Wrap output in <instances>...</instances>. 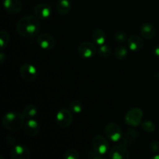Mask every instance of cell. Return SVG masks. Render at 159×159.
Returning a JSON list of instances; mask_svg holds the SVG:
<instances>
[{
	"label": "cell",
	"instance_id": "1",
	"mask_svg": "<svg viewBox=\"0 0 159 159\" xmlns=\"http://www.w3.org/2000/svg\"><path fill=\"white\" fill-rule=\"evenodd\" d=\"M16 29L19 35L21 37L31 38L40 32V23L36 16L26 15L18 20Z\"/></svg>",
	"mask_w": 159,
	"mask_h": 159
},
{
	"label": "cell",
	"instance_id": "2",
	"mask_svg": "<svg viewBox=\"0 0 159 159\" xmlns=\"http://www.w3.org/2000/svg\"><path fill=\"white\" fill-rule=\"evenodd\" d=\"M25 117L23 113L12 111L6 113L2 120V124L6 130L16 131L21 129L24 124Z\"/></svg>",
	"mask_w": 159,
	"mask_h": 159
},
{
	"label": "cell",
	"instance_id": "3",
	"mask_svg": "<svg viewBox=\"0 0 159 159\" xmlns=\"http://www.w3.org/2000/svg\"><path fill=\"white\" fill-rule=\"evenodd\" d=\"M144 116L142 110L139 107H134L129 110L124 116L125 123L128 126L136 127L142 124V119Z\"/></svg>",
	"mask_w": 159,
	"mask_h": 159
},
{
	"label": "cell",
	"instance_id": "4",
	"mask_svg": "<svg viewBox=\"0 0 159 159\" xmlns=\"http://www.w3.org/2000/svg\"><path fill=\"white\" fill-rule=\"evenodd\" d=\"M106 137L113 142L120 141L123 138V131L121 127L116 123H109L104 129Z\"/></svg>",
	"mask_w": 159,
	"mask_h": 159
},
{
	"label": "cell",
	"instance_id": "5",
	"mask_svg": "<svg viewBox=\"0 0 159 159\" xmlns=\"http://www.w3.org/2000/svg\"><path fill=\"white\" fill-rule=\"evenodd\" d=\"M56 123L61 128H67L73 121L72 112L67 108H62L56 114Z\"/></svg>",
	"mask_w": 159,
	"mask_h": 159
},
{
	"label": "cell",
	"instance_id": "6",
	"mask_svg": "<svg viewBox=\"0 0 159 159\" xmlns=\"http://www.w3.org/2000/svg\"><path fill=\"white\" fill-rule=\"evenodd\" d=\"M92 148H93V150H94L96 152L103 155L108 152L110 149V144L105 137L96 134L93 137L92 140Z\"/></svg>",
	"mask_w": 159,
	"mask_h": 159
},
{
	"label": "cell",
	"instance_id": "7",
	"mask_svg": "<svg viewBox=\"0 0 159 159\" xmlns=\"http://www.w3.org/2000/svg\"><path fill=\"white\" fill-rule=\"evenodd\" d=\"M96 47L95 43L90 41H84L79 44L78 53L82 58L90 59L94 57L96 54Z\"/></svg>",
	"mask_w": 159,
	"mask_h": 159
},
{
	"label": "cell",
	"instance_id": "8",
	"mask_svg": "<svg viewBox=\"0 0 159 159\" xmlns=\"http://www.w3.org/2000/svg\"><path fill=\"white\" fill-rule=\"evenodd\" d=\"M20 76L26 82H33L37 77V69L34 65L29 63H25L20 68Z\"/></svg>",
	"mask_w": 159,
	"mask_h": 159
},
{
	"label": "cell",
	"instance_id": "9",
	"mask_svg": "<svg viewBox=\"0 0 159 159\" xmlns=\"http://www.w3.org/2000/svg\"><path fill=\"white\" fill-rule=\"evenodd\" d=\"M109 156L111 159H129L130 155L127 146L120 143L112 147L110 150Z\"/></svg>",
	"mask_w": 159,
	"mask_h": 159
},
{
	"label": "cell",
	"instance_id": "10",
	"mask_svg": "<svg viewBox=\"0 0 159 159\" xmlns=\"http://www.w3.org/2000/svg\"><path fill=\"white\" fill-rule=\"evenodd\" d=\"M37 43L40 48L43 50H51L55 47L56 40L52 35L49 34H42L38 35Z\"/></svg>",
	"mask_w": 159,
	"mask_h": 159
},
{
	"label": "cell",
	"instance_id": "11",
	"mask_svg": "<svg viewBox=\"0 0 159 159\" xmlns=\"http://www.w3.org/2000/svg\"><path fill=\"white\" fill-rule=\"evenodd\" d=\"M10 157L12 159H29L30 158V152L26 146L15 144L11 148Z\"/></svg>",
	"mask_w": 159,
	"mask_h": 159
},
{
	"label": "cell",
	"instance_id": "12",
	"mask_svg": "<svg viewBox=\"0 0 159 159\" xmlns=\"http://www.w3.org/2000/svg\"><path fill=\"white\" fill-rule=\"evenodd\" d=\"M23 130L27 136L34 138L39 134L40 131V125L35 119H29L23 124Z\"/></svg>",
	"mask_w": 159,
	"mask_h": 159
},
{
	"label": "cell",
	"instance_id": "13",
	"mask_svg": "<svg viewBox=\"0 0 159 159\" xmlns=\"http://www.w3.org/2000/svg\"><path fill=\"white\" fill-rule=\"evenodd\" d=\"M34 15L40 20H46L51 16L52 9L47 3H39L34 7Z\"/></svg>",
	"mask_w": 159,
	"mask_h": 159
},
{
	"label": "cell",
	"instance_id": "14",
	"mask_svg": "<svg viewBox=\"0 0 159 159\" xmlns=\"http://www.w3.org/2000/svg\"><path fill=\"white\" fill-rule=\"evenodd\" d=\"M3 6L6 12L9 14L19 13L23 8V5L20 0H4Z\"/></svg>",
	"mask_w": 159,
	"mask_h": 159
},
{
	"label": "cell",
	"instance_id": "15",
	"mask_svg": "<svg viewBox=\"0 0 159 159\" xmlns=\"http://www.w3.org/2000/svg\"><path fill=\"white\" fill-rule=\"evenodd\" d=\"M127 47L130 51H134V52H137L139 51L144 48V41L143 39L138 35H134L130 36L128 39H127Z\"/></svg>",
	"mask_w": 159,
	"mask_h": 159
},
{
	"label": "cell",
	"instance_id": "16",
	"mask_svg": "<svg viewBox=\"0 0 159 159\" xmlns=\"http://www.w3.org/2000/svg\"><path fill=\"white\" fill-rule=\"evenodd\" d=\"M140 33H141V35L144 39H146V40H152V38L155 37L156 30H155V26L152 23L146 22V23L141 24V28H140Z\"/></svg>",
	"mask_w": 159,
	"mask_h": 159
},
{
	"label": "cell",
	"instance_id": "17",
	"mask_svg": "<svg viewBox=\"0 0 159 159\" xmlns=\"http://www.w3.org/2000/svg\"><path fill=\"white\" fill-rule=\"evenodd\" d=\"M139 132L137 130H135V129H129L127 131V133L124 135H123L122 139L120 140V143H122V144H124L126 146L130 145V144H132L134 142L136 141V140L139 137Z\"/></svg>",
	"mask_w": 159,
	"mask_h": 159
},
{
	"label": "cell",
	"instance_id": "18",
	"mask_svg": "<svg viewBox=\"0 0 159 159\" xmlns=\"http://www.w3.org/2000/svg\"><path fill=\"white\" fill-rule=\"evenodd\" d=\"M56 9L60 15H67L71 9V2L70 0H57L56 3Z\"/></svg>",
	"mask_w": 159,
	"mask_h": 159
},
{
	"label": "cell",
	"instance_id": "19",
	"mask_svg": "<svg viewBox=\"0 0 159 159\" xmlns=\"http://www.w3.org/2000/svg\"><path fill=\"white\" fill-rule=\"evenodd\" d=\"M92 40L99 46L104 44L107 40L106 33L102 29H96L92 34Z\"/></svg>",
	"mask_w": 159,
	"mask_h": 159
},
{
	"label": "cell",
	"instance_id": "20",
	"mask_svg": "<svg viewBox=\"0 0 159 159\" xmlns=\"http://www.w3.org/2000/svg\"><path fill=\"white\" fill-rule=\"evenodd\" d=\"M22 113H23L25 119H34L37 115V109L33 104H29L24 107Z\"/></svg>",
	"mask_w": 159,
	"mask_h": 159
},
{
	"label": "cell",
	"instance_id": "21",
	"mask_svg": "<svg viewBox=\"0 0 159 159\" xmlns=\"http://www.w3.org/2000/svg\"><path fill=\"white\" fill-rule=\"evenodd\" d=\"M113 54H114V56L116 59L122 61L127 57V54H128V51L124 45L120 44L116 47L114 51H113Z\"/></svg>",
	"mask_w": 159,
	"mask_h": 159
},
{
	"label": "cell",
	"instance_id": "22",
	"mask_svg": "<svg viewBox=\"0 0 159 159\" xmlns=\"http://www.w3.org/2000/svg\"><path fill=\"white\" fill-rule=\"evenodd\" d=\"M9 41H10V36H9V33L6 30H2L0 31V46H1V50L7 48Z\"/></svg>",
	"mask_w": 159,
	"mask_h": 159
},
{
	"label": "cell",
	"instance_id": "23",
	"mask_svg": "<svg viewBox=\"0 0 159 159\" xmlns=\"http://www.w3.org/2000/svg\"><path fill=\"white\" fill-rule=\"evenodd\" d=\"M98 54H99V57H102V58H107L112 54V50L110 46L104 43V44L99 46Z\"/></svg>",
	"mask_w": 159,
	"mask_h": 159
},
{
	"label": "cell",
	"instance_id": "24",
	"mask_svg": "<svg viewBox=\"0 0 159 159\" xmlns=\"http://www.w3.org/2000/svg\"><path fill=\"white\" fill-rule=\"evenodd\" d=\"M68 109L75 114H79L82 111V104L79 100H72L69 103Z\"/></svg>",
	"mask_w": 159,
	"mask_h": 159
},
{
	"label": "cell",
	"instance_id": "25",
	"mask_svg": "<svg viewBox=\"0 0 159 159\" xmlns=\"http://www.w3.org/2000/svg\"><path fill=\"white\" fill-rule=\"evenodd\" d=\"M63 157L65 159H79L80 155L77 150L74 148H70L65 151Z\"/></svg>",
	"mask_w": 159,
	"mask_h": 159
},
{
	"label": "cell",
	"instance_id": "26",
	"mask_svg": "<svg viewBox=\"0 0 159 159\" xmlns=\"http://www.w3.org/2000/svg\"><path fill=\"white\" fill-rule=\"evenodd\" d=\"M141 127L147 133H152L155 130V124L152 120H144L141 124Z\"/></svg>",
	"mask_w": 159,
	"mask_h": 159
},
{
	"label": "cell",
	"instance_id": "27",
	"mask_svg": "<svg viewBox=\"0 0 159 159\" xmlns=\"http://www.w3.org/2000/svg\"><path fill=\"white\" fill-rule=\"evenodd\" d=\"M114 39L118 43H124V42L127 41V34L125 32H124V31H117V32L115 33Z\"/></svg>",
	"mask_w": 159,
	"mask_h": 159
},
{
	"label": "cell",
	"instance_id": "28",
	"mask_svg": "<svg viewBox=\"0 0 159 159\" xmlns=\"http://www.w3.org/2000/svg\"><path fill=\"white\" fill-rule=\"evenodd\" d=\"M149 148L151 152H153L154 154L159 153V141H152L149 144Z\"/></svg>",
	"mask_w": 159,
	"mask_h": 159
},
{
	"label": "cell",
	"instance_id": "29",
	"mask_svg": "<svg viewBox=\"0 0 159 159\" xmlns=\"http://www.w3.org/2000/svg\"><path fill=\"white\" fill-rule=\"evenodd\" d=\"M87 157L89 159H103V156L100 154L97 153L94 150L89 151L87 152Z\"/></svg>",
	"mask_w": 159,
	"mask_h": 159
},
{
	"label": "cell",
	"instance_id": "30",
	"mask_svg": "<svg viewBox=\"0 0 159 159\" xmlns=\"http://www.w3.org/2000/svg\"><path fill=\"white\" fill-rule=\"evenodd\" d=\"M6 143H7L8 144H9V146H14L15 145V143H16V139L14 137L12 136H8L7 138H6Z\"/></svg>",
	"mask_w": 159,
	"mask_h": 159
},
{
	"label": "cell",
	"instance_id": "31",
	"mask_svg": "<svg viewBox=\"0 0 159 159\" xmlns=\"http://www.w3.org/2000/svg\"><path fill=\"white\" fill-rule=\"evenodd\" d=\"M6 54H5V53L2 51V50L1 52H0V64H1V65H3V64L5 63V61H6Z\"/></svg>",
	"mask_w": 159,
	"mask_h": 159
},
{
	"label": "cell",
	"instance_id": "32",
	"mask_svg": "<svg viewBox=\"0 0 159 159\" xmlns=\"http://www.w3.org/2000/svg\"><path fill=\"white\" fill-rule=\"evenodd\" d=\"M154 54H155L156 57H159V45L154 48Z\"/></svg>",
	"mask_w": 159,
	"mask_h": 159
},
{
	"label": "cell",
	"instance_id": "33",
	"mask_svg": "<svg viewBox=\"0 0 159 159\" xmlns=\"http://www.w3.org/2000/svg\"><path fill=\"white\" fill-rule=\"evenodd\" d=\"M152 159H159V153L156 154L155 155H154L153 157H152Z\"/></svg>",
	"mask_w": 159,
	"mask_h": 159
},
{
	"label": "cell",
	"instance_id": "34",
	"mask_svg": "<svg viewBox=\"0 0 159 159\" xmlns=\"http://www.w3.org/2000/svg\"><path fill=\"white\" fill-rule=\"evenodd\" d=\"M155 79H158V80H159V71H157V72L155 73Z\"/></svg>",
	"mask_w": 159,
	"mask_h": 159
},
{
	"label": "cell",
	"instance_id": "35",
	"mask_svg": "<svg viewBox=\"0 0 159 159\" xmlns=\"http://www.w3.org/2000/svg\"><path fill=\"white\" fill-rule=\"evenodd\" d=\"M158 134H159V130H158Z\"/></svg>",
	"mask_w": 159,
	"mask_h": 159
}]
</instances>
